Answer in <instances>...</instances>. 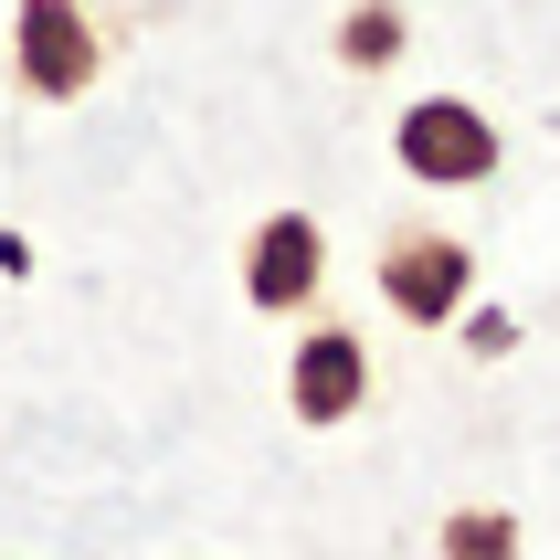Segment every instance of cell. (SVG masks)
<instances>
[{
    "label": "cell",
    "mask_w": 560,
    "mask_h": 560,
    "mask_svg": "<svg viewBox=\"0 0 560 560\" xmlns=\"http://www.w3.org/2000/svg\"><path fill=\"white\" fill-rule=\"evenodd\" d=\"M392 149H402V170H412V180L466 190V180H487V170H498V127L476 117L466 95H423V106H402Z\"/></svg>",
    "instance_id": "obj_1"
},
{
    "label": "cell",
    "mask_w": 560,
    "mask_h": 560,
    "mask_svg": "<svg viewBox=\"0 0 560 560\" xmlns=\"http://www.w3.org/2000/svg\"><path fill=\"white\" fill-rule=\"evenodd\" d=\"M95 22L74 11V0H22V22H11V74H22L32 95H85L95 85Z\"/></svg>",
    "instance_id": "obj_2"
},
{
    "label": "cell",
    "mask_w": 560,
    "mask_h": 560,
    "mask_svg": "<svg viewBox=\"0 0 560 560\" xmlns=\"http://www.w3.org/2000/svg\"><path fill=\"white\" fill-rule=\"evenodd\" d=\"M476 285V254L455 244V233H392L381 244V296L412 317V328H444V317L466 307Z\"/></svg>",
    "instance_id": "obj_3"
},
{
    "label": "cell",
    "mask_w": 560,
    "mask_h": 560,
    "mask_svg": "<svg viewBox=\"0 0 560 560\" xmlns=\"http://www.w3.org/2000/svg\"><path fill=\"white\" fill-rule=\"evenodd\" d=\"M317 276H328V233H317L307 212H265V222H254V244H244V296H254L265 317L307 307Z\"/></svg>",
    "instance_id": "obj_4"
},
{
    "label": "cell",
    "mask_w": 560,
    "mask_h": 560,
    "mask_svg": "<svg viewBox=\"0 0 560 560\" xmlns=\"http://www.w3.org/2000/svg\"><path fill=\"white\" fill-rule=\"evenodd\" d=\"M285 402H296V423H349L371 402V349L349 328H307L296 360H285Z\"/></svg>",
    "instance_id": "obj_5"
},
{
    "label": "cell",
    "mask_w": 560,
    "mask_h": 560,
    "mask_svg": "<svg viewBox=\"0 0 560 560\" xmlns=\"http://www.w3.org/2000/svg\"><path fill=\"white\" fill-rule=\"evenodd\" d=\"M402 0H349V22H339V63L349 74H381V63H402Z\"/></svg>",
    "instance_id": "obj_6"
},
{
    "label": "cell",
    "mask_w": 560,
    "mask_h": 560,
    "mask_svg": "<svg viewBox=\"0 0 560 560\" xmlns=\"http://www.w3.org/2000/svg\"><path fill=\"white\" fill-rule=\"evenodd\" d=\"M444 560H518V518L508 508H455L444 518Z\"/></svg>",
    "instance_id": "obj_7"
}]
</instances>
